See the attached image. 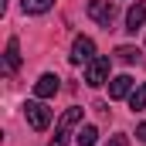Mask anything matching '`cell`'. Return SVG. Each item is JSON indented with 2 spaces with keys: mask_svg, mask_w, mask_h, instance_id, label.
I'll list each match as a JSON object with an SVG mask.
<instances>
[{
  "mask_svg": "<svg viewBox=\"0 0 146 146\" xmlns=\"http://www.w3.org/2000/svg\"><path fill=\"white\" fill-rule=\"evenodd\" d=\"M78 122H82V109H78V106L65 109V112H61V119H58V126H54V136H51V143H48V146H68V133H72Z\"/></svg>",
  "mask_w": 146,
  "mask_h": 146,
  "instance_id": "6da1fadb",
  "label": "cell"
},
{
  "mask_svg": "<svg viewBox=\"0 0 146 146\" xmlns=\"http://www.w3.org/2000/svg\"><path fill=\"white\" fill-rule=\"evenodd\" d=\"M109 72H112V58H106V54H95V58L85 65V85H88V88L106 85V82H109Z\"/></svg>",
  "mask_w": 146,
  "mask_h": 146,
  "instance_id": "7a4b0ae2",
  "label": "cell"
},
{
  "mask_svg": "<svg viewBox=\"0 0 146 146\" xmlns=\"http://www.w3.org/2000/svg\"><path fill=\"white\" fill-rule=\"evenodd\" d=\"M24 115H27V126H31L34 133H44V129L51 126V109H48L41 99H34V102H24Z\"/></svg>",
  "mask_w": 146,
  "mask_h": 146,
  "instance_id": "3957f363",
  "label": "cell"
},
{
  "mask_svg": "<svg viewBox=\"0 0 146 146\" xmlns=\"http://www.w3.org/2000/svg\"><path fill=\"white\" fill-rule=\"evenodd\" d=\"M92 58H95V41L85 37V34H78L72 41V54H68V61H72V65H88Z\"/></svg>",
  "mask_w": 146,
  "mask_h": 146,
  "instance_id": "277c9868",
  "label": "cell"
},
{
  "mask_svg": "<svg viewBox=\"0 0 146 146\" xmlns=\"http://www.w3.org/2000/svg\"><path fill=\"white\" fill-rule=\"evenodd\" d=\"M88 17H92L95 24L109 27L112 21H115V3H112V0H88Z\"/></svg>",
  "mask_w": 146,
  "mask_h": 146,
  "instance_id": "5b68a950",
  "label": "cell"
},
{
  "mask_svg": "<svg viewBox=\"0 0 146 146\" xmlns=\"http://www.w3.org/2000/svg\"><path fill=\"white\" fill-rule=\"evenodd\" d=\"M58 88H61V78H58L54 72H44V75L34 82V99H54Z\"/></svg>",
  "mask_w": 146,
  "mask_h": 146,
  "instance_id": "8992f818",
  "label": "cell"
},
{
  "mask_svg": "<svg viewBox=\"0 0 146 146\" xmlns=\"http://www.w3.org/2000/svg\"><path fill=\"white\" fill-rule=\"evenodd\" d=\"M136 88V82L129 75H115L109 82V99H129V92Z\"/></svg>",
  "mask_w": 146,
  "mask_h": 146,
  "instance_id": "52a82bcc",
  "label": "cell"
},
{
  "mask_svg": "<svg viewBox=\"0 0 146 146\" xmlns=\"http://www.w3.org/2000/svg\"><path fill=\"white\" fill-rule=\"evenodd\" d=\"M143 24H146V3H133L126 10V31L136 34V31H143Z\"/></svg>",
  "mask_w": 146,
  "mask_h": 146,
  "instance_id": "ba28073f",
  "label": "cell"
},
{
  "mask_svg": "<svg viewBox=\"0 0 146 146\" xmlns=\"http://www.w3.org/2000/svg\"><path fill=\"white\" fill-rule=\"evenodd\" d=\"M3 68H7V75H14L17 68H21V41H17V37H10V41H7V51H3Z\"/></svg>",
  "mask_w": 146,
  "mask_h": 146,
  "instance_id": "9c48e42d",
  "label": "cell"
},
{
  "mask_svg": "<svg viewBox=\"0 0 146 146\" xmlns=\"http://www.w3.org/2000/svg\"><path fill=\"white\" fill-rule=\"evenodd\" d=\"M129 109L133 112H143L146 109V82H139V85L129 92Z\"/></svg>",
  "mask_w": 146,
  "mask_h": 146,
  "instance_id": "30bf717a",
  "label": "cell"
},
{
  "mask_svg": "<svg viewBox=\"0 0 146 146\" xmlns=\"http://www.w3.org/2000/svg\"><path fill=\"white\" fill-rule=\"evenodd\" d=\"M51 7H54V0H21L24 14H48Z\"/></svg>",
  "mask_w": 146,
  "mask_h": 146,
  "instance_id": "8fae6325",
  "label": "cell"
},
{
  "mask_svg": "<svg viewBox=\"0 0 146 146\" xmlns=\"http://www.w3.org/2000/svg\"><path fill=\"white\" fill-rule=\"evenodd\" d=\"M115 61H122V65H136V61H139V48H133V44L115 48Z\"/></svg>",
  "mask_w": 146,
  "mask_h": 146,
  "instance_id": "7c38bea8",
  "label": "cell"
},
{
  "mask_svg": "<svg viewBox=\"0 0 146 146\" xmlns=\"http://www.w3.org/2000/svg\"><path fill=\"white\" fill-rule=\"evenodd\" d=\"M75 143L78 146H95L99 143V129H95V126H82L78 136H75Z\"/></svg>",
  "mask_w": 146,
  "mask_h": 146,
  "instance_id": "4fadbf2b",
  "label": "cell"
},
{
  "mask_svg": "<svg viewBox=\"0 0 146 146\" xmlns=\"http://www.w3.org/2000/svg\"><path fill=\"white\" fill-rule=\"evenodd\" d=\"M106 146H129V136H126V133H115V136H109Z\"/></svg>",
  "mask_w": 146,
  "mask_h": 146,
  "instance_id": "5bb4252c",
  "label": "cell"
},
{
  "mask_svg": "<svg viewBox=\"0 0 146 146\" xmlns=\"http://www.w3.org/2000/svg\"><path fill=\"white\" fill-rule=\"evenodd\" d=\"M136 136H139V143L146 146V122H139V126H136Z\"/></svg>",
  "mask_w": 146,
  "mask_h": 146,
  "instance_id": "9a60e30c",
  "label": "cell"
}]
</instances>
